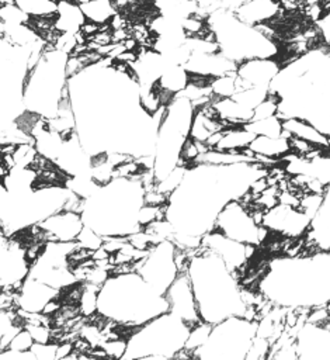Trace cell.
<instances>
[{"instance_id":"cell-1","label":"cell","mask_w":330,"mask_h":360,"mask_svg":"<svg viewBox=\"0 0 330 360\" xmlns=\"http://www.w3.org/2000/svg\"><path fill=\"white\" fill-rule=\"evenodd\" d=\"M206 24L215 34L219 52L240 63L251 58H275L278 44L263 35L256 25L240 21L233 11L218 8L206 17Z\"/></svg>"},{"instance_id":"cell-2","label":"cell","mask_w":330,"mask_h":360,"mask_svg":"<svg viewBox=\"0 0 330 360\" xmlns=\"http://www.w3.org/2000/svg\"><path fill=\"white\" fill-rule=\"evenodd\" d=\"M279 63L275 58H251L237 63L236 76H237V90L246 87H265L275 73L279 70Z\"/></svg>"},{"instance_id":"cell-3","label":"cell","mask_w":330,"mask_h":360,"mask_svg":"<svg viewBox=\"0 0 330 360\" xmlns=\"http://www.w3.org/2000/svg\"><path fill=\"white\" fill-rule=\"evenodd\" d=\"M45 232V242L49 240H76L80 229L83 228V219L79 212L60 210L38 222Z\"/></svg>"},{"instance_id":"cell-4","label":"cell","mask_w":330,"mask_h":360,"mask_svg":"<svg viewBox=\"0 0 330 360\" xmlns=\"http://www.w3.org/2000/svg\"><path fill=\"white\" fill-rule=\"evenodd\" d=\"M281 6L277 0H246L233 13L236 17L250 25H257L271 21L281 11Z\"/></svg>"},{"instance_id":"cell-5","label":"cell","mask_w":330,"mask_h":360,"mask_svg":"<svg viewBox=\"0 0 330 360\" xmlns=\"http://www.w3.org/2000/svg\"><path fill=\"white\" fill-rule=\"evenodd\" d=\"M86 21L80 4L73 0H58L53 15V27L59 32L74 34Z\"/></svg>"},{"instance_id":"cell-6","label":"cell","mask_w":330,"mask_h":360,"mask_svg":"<svg viewBox=\"0 0 330 360\" xmlns=\"http://www.w3.org/2000/svg\"><path fill=\"white\" fill-rule=\"evenodd\" d=\"M249 148L257 153L267 156L274 160H279L282 155L289 152L288 139L282 136H265V135H256L251 142L249 143Z\"/></svg>"},{"instance_id":"cell-7","label":"cell","mask_w":330,"mask_h":360,"mask_svg":"<svg viewBox=\"0 0 330 360\" xmlns=\"http://www.w3.org/2000/svg\"><path fill=\"white\" fill-rule=\"evenodd\" d=\"M284 129H286L291 135L303 138L317 146H329V136L319 132L315 127L301 118H286L281 121Z\"/></svg>"},{"instance_id":"cell-8","label":"cell","mask_w":330,"mask_h":360,"mask_svg":"<svg viewBox=\"0 0 330 360\" xmlns=\"http://www.w3.org/2000/svg\"><path fill=\"white\" fill-rule=\"evenodd\" d=\"M188 83V72L185 70V68L183 65H169L161 75L159 76V79L154 82V84L161 89L166 90L171 94H177L178 91H181Z\"/></svg>"},{"instance_id":"cell-9","label":"cell","mask_w":330,"mask_h":360,"mask_svg":"<svg viewBox=\"0 0 330 360\" xmlns=\"http://www.w3.org/2000/svg\"><path fill=\"white\" fill-rule=\"evenodd\" d=\"M222 138L213 149L218 150H242L251 139L256 136L253 132L246 129L244 127H229L222 129Z\"/></svg>"},{"instance_id":"cell-10","label":"cell","mask_w":330,"mask_h":360,"mask_svg":"<svg viewBox=\"0 0 330 360\" xmlns=\"http://www.w3.org/2000/svg\"><path fill=\"white\" fill-rule=\"evenodd\" d=\"M79 4L84 14V18L100 25L107 24L110 18L117 13L112 0H84Z\"/></svg>"},{"instance_id":"cell-11","label":"cell","mask_w":330,"mask_h":360,"mask_svg":"<svg viewBox=\"0 0 330 360\" xmlns=\"http://www.w3.org/2000/svg\"><path fill=\"white\" fill-rule=\"evenodd\" d=\"M246 129L253 132L254 135H265V136H279L281 135V120L277 115H271L263 120H251L243 125Z\"/></svg>"},{"instance_id":"cell-12","label":"cell","mask_w":330,"mask_h":360,"mask_svg":"<svg viewBox=\"0 0 330 360\" xmlns=\"http://www.w3.org/2000/svg\"><path fill=\"white\" fill-rule=\"evenodd\" d=\"M14 3L29 17L53 15L58 0H14Z\"/></svg>"},{"instance_id":"cell-13","label":"cell","mask_w":330,"mask_h":360,"mask_svg":"<svg viewBox=\"0 0 330 360\" xmlns=\"http://www.w3.org/2000/svg\"><path fill=\"white\" fill-rule=\"evenodd\" d=\"M212 97H232L237 90V76L236 72L216 76L211 80Z\"/></svg>"},{"instance_id":"cell-14","label":"cell","mask_w":330,"mask_h":360,"mask_svg":"<svg viewBox=\"0 0 330 360\" xmlns=\"http://www.w3.org/2000/svg\"><path fill=\"white\" fill-rule=\"evenodd\" d=\"M29 15L24 13L15 3L1 4L0 6V21L4 25H15V24H28Z\"/></svg>"},{"instance_id":"cell-15","label":"cell","mask_w":330,"mask_h":360,"mask_svg":"<svg viewBox=\"0 0 330 360\" xmlns=\"http://www.w3.org/2000/svg\"><path fill=\"white\" fill-rule=\"evenodd\" d=\"M76 242L83 248L95 250L103 245V236L97 231H94L91 226L83 225V228L80 229L76 238Z\"/></svg>"},{"instance_id":"cell-16","label":"cell","mask_w":330,"mask_h":360,"mask_svg":"<svg viewBox=\"0 0 330 360\" xmlns=\"http://www.w3.org/2000/svg\"><path fill=\"white\" fill-rule=\"evenodd\" d=\"M100 347L105 352L108 359H124V354L126 352V339H111V340H103Z\"/></svg>"},{"instance_id":"cell-17","label":"cell","mask_w":330,"mask_h":360,"mask_svg":"<svg viewBox=\"0 0 330 360\" xmlns=\"http://www.w3.org/2000/svg\"><path fill=\"white\" fill-rule=\"evenodd\" d=\"M56 346L58 343H52V342H48V343L34 342L29 350L32 352L34 357L38 360H53L56 359Z\"/></svg>"},{"instance_id":"cell-18","label":"cell","mask_w":330,"mask_h":360,"mask_svg":"<svg viewBox=\"0 0 330 360\" xmlns=\"http://www.w3.org/2000/svg\"><path fill=\"white\" fill-rule=\"evenodd\" d=\"M34 343V339L31 338L29 332L25 329V328H21L15 335L14 338L11 339L10 345L7 349H11V350H20V352H24V350H29L31 346Z\"/></svg>"},{"instance_id":"cell-19","label":"cell","mask_w":330,"mask_h":360,"mask_svg":"<svg viewBox=\"0 0 330 360\" xmlns=\"http://www.w3.org/2000/svg\"><path fill=\"white\" fill-rule=\"evenodd\" d=\"M288 145H289V150L299 156H305L306 153H309L312 149H315L317 146V145H315L303 138L295 136V135H291L288 138Z\"/></svg>"},{"instance_id":"cell-20","label":"cell","mask_w":330,"mask_h":360,"mask_svg":"<svg viewBox=\"0 0 330 360\" xmlns=\"http://www.w3.org/2000/svg\"><path fill=\"white\" fill-rule=\"evenodd\" d=\"M24 328L29 332L31 338L37 343H48L51 339L49 328L44 323H24Z\"/></svg>"},{"instance_id":"cell-21","label":"cell","mask_w":330,"mask_h":360,"mask_svg":"<svg viewBox=\"0 0 330 360\" xmlns=\"http://www.w3.org/2000/svg\"><path fill=\"white\" fill-rule=\"evenodd\" d=\"M315 27L319 32V37L322 38V41L329 45L330 44V14L329 11L324 13L319 20H316L315 22Z\"/></svg>"},{"instance_id":"cell-22","label":"cell","mask_w":330,"mask_h":360,"mask_svg":"<svg viewBox=\"0 0 330 360\" xmlns=\"http://www.w3.org/2000/svg\"><path fill=\"white\" fill-rule=\"evenodd\" d=\"M72 350H73L72 342L58 343V346H56V359H66Z\"/></svg>"},{"instance_id":"cell-23","label":"cell","mask_w":330,"mask_h":360,"mask_svg":"<svg viewBox=\"0 0 330 360\" xmlns=\"http://www.w3.org/2000/svg\"><path fill=\"white\" fill-rule=\"evenodd\" d=\"M220 8L229 10V11H235L236 8H239L246 0H218Z\"/></svg>"},{"instance_id":"cell-24","label":"cell","mask_w":330,"mask_h":360,"mask_svg":"<svg viewBox=\"0 0 330 360\" xmlns=\"http://www.w3.org/2000/svg\"><path fill=\"white\" fill-rule=\"evenodd\" d=\"M10 173V167L3 162V158L0 159V183H3L6 180V177Z\"/></svg>"},{"instance_id":"cell-25","label":"cell","mask_w":330,"mask_h":360,"mask_svg":"<svg viewBox=\"0 0 330 360\" xmlns=\"http://www.w3.org/2000/svg\"><path fill=\"white\" fill-rule=\"evenodd\" d=\"M128 1L131 3V1H145V0H128Z\"/></svg>"}]
</instances>
